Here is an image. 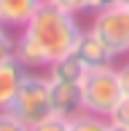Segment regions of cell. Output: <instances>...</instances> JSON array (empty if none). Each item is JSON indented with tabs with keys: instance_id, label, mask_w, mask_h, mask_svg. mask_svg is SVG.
Masks as SVG:
<instances>
[{
	"instance_id": "6da1fadb",
	"label": "cell",
	"mask_w": 129,
	"mask_h": 131,
	"mask_svg": "<svg viewBox=\"0 0 129 131\" xmlns=\"http://www.w3.org/2000/svg\"><path fill=\"white\" fill-rule=\"evenodd\" d=\"M81 32L84 27L78 24L75 14H67L43 0L22 27V38H16V59L24 67H49L54 59L75 48Z\"/></svg>"
},
{
	"instance_id": "7a4b0ae2",
	"label": "cell",
	"mask_w": 129,
	"mask_h": 131,
	"mask_svg": "<svg viewBox=\"0 0 129 131\" xmlns=\"http://www.w3.org/2000/svg\"><path fill=\"white\" fill-rule=\"evenodd\" d=\"M8 110L22 123H27V126H35L43 118L54 115L51 112V80H49V75L27 72L22 78L19 91H16V96H14Z\"/></svg>"
},
{
	"instance_id": "3957f363",
	"label": "cell",
	"mask_w": 129,
	"mask_h": 131,
	"mask_svg": "<svg viewBox=\"0 0 129 131\" xmlns=\"http://www.w3.org/2000/svg\"><path fill=\"white\" fill-rule=\"evenodd\" d=\"M81 94H84V110L86 112L110 118L113 107L124 96L116 67L110 64V67H99V70H86L84 80H81Z\"/></svg>"
},
{
	"instance_id": "277c9868",
	"label": "cell",
	"mask_w": 129,
	"mask_h": 131,
	"mask_svg": "<svg viewBox=\"0 0 129 131\" xmlns=\"http://www.w3.org/2000/svg\"><path fill=\"white\" fill-rule=\"evenodd\" d=\"M91 14H94V19H91L89 29L110 48L116 59L129 56V5L113 3L91 11Z\"/></svg>"
},
{
	"instance_id": "5b68a950",
	"label": "cell",
	"mask_w": 129,
	"mask_h": 131,
	"mask_svg": "<svg viewBox=\"0 0 129 131\" xmlns=\"http://www.w3.org/2000/svg\"><path fill=\"white\" fill-rule=\"evenodd\" d=\"M75 56L84 62L86 70H99V67H110V64L116 62V56L110 53V48L102 43V40L97 38L91 29H84L78 38V43H75Z\"/></svg>"
},
{
	"instance_id": "8992f818",
	"label": "cell",
	"mask_w": 129,
	"mask_h": 131,
	"mask_svg": "<svg viewBox=\"0 0 129 131\" xmlns=\"http://www.w3.org/2000/svg\"><path fill=\"white\" fill-rule=\"evenodd\" d=\"M51 112L59 118H75L84 112V94L81 83H54L51 80Z\"/></svg>"
},
{
	"instance_id": "52a82bcc",
	"label": "cell",
	"mask_w": 129,
	"mask_h": 131,
	"mask_svg": "<svg viewBox=\"0 0 129 131\" xmlns=\"http://www.w3.org/2000/svg\"><path fill=\"white\" fill-rule=\"evenodd\" d=\"M27 75V67L19 59H8V62L0 64V110H8L14 102L16 91H19V83Z\"/></svg>"
},
{
	"instance_id": "ba28073f",
	"label": "cell",
	"mask_w": 129,
	"mask_h": 131,
	"mask_svg": "<svg viewBox=\"0 0 129 131\" xmlns=\"http://www.w3.org/2000/svg\"><path fill=\"white\" fill-rule=\"evenodd\" d=\"M46 75L54 83H81L84 75H86V67H84V62L75 56V51H70V53H64V56L54 59V62L46 67Z\"/></svg>"
},
{
	"instance_id": "9c48e42d",
	"label": "cell",
	"mask_w": 129,
	"mask_h": 131,
	"mask_svg": "<svg viewBox=\"0 0 129 131\" xmlns=\"http://www.w3.org/2000/svg\"><path fill=\"white\" fill-rule=\"evenodd\" d=\"M43 0H0V24L3 27H24L30 16L38 11Z\"/></svg>"
},
{
	"instance_id": "30bf717a",
	"label": "cell",
	"mask_w": 129,
	"mask_h": 131,
	"mask_svg": "<svg viewBox=\"0 0 129 131\" xmlns=\"http://www.w3.org/2000/svg\"><path fill=\"white\" fill-rule=\"evenodd\" d=\"M70 131H108L110 121L102 115H94V112H78L75 118H70Z\"/></svg>"
},
{
	"instance_id": "8fae6325",
	"label": "cell",
	"mask_w": 129,
	"mask_h": 131,
	"mask_svg": "<svg viewBox=\"0 0 129 131\" xmlns=\"http://www.w3.org/2000/svg\"><path fill=\"white\" fill-rule=\"evenodd\" d=\"M30 131H70V123H67V118L49 115V118H43L40 123L30 126Z\"/></svg>"
},
{
	"instance_id": "7c38bea8",
	"label": "cell",
	"mask_w": 129,
	"mask_h": 131,
	"mask_svg": "<svg viewBox=\"0 0 129 131\" xmlns=\"http://www.w3.org/2000/svg\"><path fill=\"white\" fill-rule=\"evenodd\" d=\"M108 121H110V123H118V126H124V128H129V96H121V99H118V104L113 107V112H110Z\"/></svg>"
},
{
	"instance_id": "4fadbf2b",
	"label": "cell",
	"mask_w": 129,
	"mask_h": 131,
	"mask_svg": "<svg viewBox=\"0 0 129 131\" xmlns=\"http://www.w3.org/2000/svg\"><path fill=\"white\" fill-rule=\"evenodd\" d=\"M46 3L57 5V8L67 11V14H75V16H81V14L89 11V0H46Z\"/></svg>"
},
{
	"instance_id": "5bb4252c",
	"label": "cell",
	"mask_w": 129,
	"mask_h": 131,
	"mask_svg": "<svg viewBox=\"0 0 129 131\" xmlns=\"http://www.w3.org/2000/svg\"><path fill=\"white\" fill-rule=\"evenodd\" d=\"M0 131H30V126L22 123L11 110H0Z\"/></svg>"
},
{
	"instance_id": "9a60e30c",
	"label": "cell",
	"mask_w": 129,
	"mask_h": 131,
	"mask_svg": "<svg viewBox=\"0 0 129 131\" xmlns=\"http://www.w3.org/2000/svg\"><path fill=\"white\" fill-rule=\"evenodd\" d=\"M16 56V40L5 32V27H0V64Z\"/></svg>"
},
{
	"instance_id": "2e32d148",
	"label": "cell",
	"mask_w": 129,
	"mask_h": 131,
	"mask_svg": "<svg viewBox=\"0 0 129 131\" xmlns=\"http://www.w3.org/2000/svg\"><path fill=\"white\" fill-rule=\"evenodd\" d=\"M116 72H118V83H121V91H124V96H129V62L118 64V67H116Z\"/></svg>"
},
{
	"instance_id": "e0dca14e",
	"label": "cell",
	"mask_w": 129,
	"mask_h": 131,
	"mask_svg": "<svg viewBox=\"0 0 129 131\" xmlns=\"http://www.w3.org/2000/svg\"><path fill=\"white\" fill-rule=\"evenodd\" d=\"M118 0H89V11H97V8H105V5H113Z\"/></svg>"
},
{
	"instance_id": "ac0fdd59",
	"label": "cell",
	"mask_w": 129,
	"mask_h": 131,
	"mask_svg": "<svg viewBox=\"0 0 129 131\" xmlns=\"http://www.w3.org/2000/svg\"><path fill=\"white\" fill-rule=\"evenodd\" d=\"M108 131H129V128H124V126H118V123H110V126H108Z\"/></svg>"
},
{
	"instance_id": "d6986e66",
	"label": "cell",
	"mask_w": 129,
	"mask_h": 131,
	"mask_svg": "<svg viewBox=\"0 0 129 131\" xmlns=\"http://www.w3.org/2000/svg\"><path fill=\"white\" fill-rule=\"evenodd\" d=\"M118 3H121V5H129V0H118Z\"/></svg>"
},
{
	"instance_id": "ffe728a7",
	"label": "cell",
	"mask_w": 129,
	"mask_h": 131,
	"mask_svg": "<svg viewBox=\"0 0 129 131\" xmlns=\"http://www.w3.org/2000/svg\"><path fill=\"white\" fill-rule=\"evenodd\" d=\"M0 27H3V24H0Z\"/></svg>"
}]
</instances>
